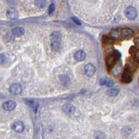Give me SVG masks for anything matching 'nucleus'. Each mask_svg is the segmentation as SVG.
Returning <instances> with one entry per match:
<instances>
[{
	"label": "nucleus",
	"instance_id": "1",
	"mask_svg": "<svg viewBox=\"0 0 139 139\" xmlns=\"http://www.w3.org/2000/svg\"><path fill=\"white\" fill-rule=\"evenodd\" d=\"M61 39L62 35L59 31H54L50 35L51 49L53 51L58 52L61 47Z\"/></svg>",
	"mask_w": 139,
	"mask_h": 139
},
{
	"label": "nucleus",
	"instance_id": "2",
	"mask_svg": "<svg viewBox=\"0 0 139 139\" xmlns=\"http://www.w3.org/2000/svg\"><path fill=\"white\" fill-rule=\"evenodd\" d=\"M131 80H132V69L129 65H126L122 75V81L125 84H127L131 82Z\"/></svg>",
	"mask_w": 139,
	"mask_h": 139
},
{
	"label": "nucleus",
	"instance_id": "3",
	"mask_svg": "<svg viewBox=\"0 0 139 139\" xmlns=\"http://www.w3.org/2000/svg\"><path fill=\"white\" fill-rule=\"evenodd\" d=\"M125 13L126 17L130 20H135L137 17V15H138V13H137L136 9L133 6H128L125 10Z\"/></svg>",
	"mask_w": 139,
	"mask_h": 139
},
{
	"label": "nucleus",
	"instance_id": "4",
	"mask_svg": "<svg viewBox=\"0 0 139 139\" xmlns=\"http://www.w3.org/2000/svg\"><path fill=\"white\" fill-rule=\"evenodd\" d=\"M118 60V58L114 54H113L112 55L109 56H108L107 59H106V65H107L108 68L111 70V68L117 63V61Z\"/></svg>",
	"mask_w": 139,
	"mask_h": 139
},
{
	"label": "nucleus",
	"instance_id": "5",
	"mask_svg": "<svg viewBox=\"0 0 139 139\" xmlns=\"http://www.w3.org/2000/svg\"><path fill=\"white\" fill-rule=\"evenodd\" d=\"M22 86H21L20 84H12L9 88V92L15 95H20L22 93Z\"/></svg>",
	"mask_w": 139,
	"mask_h": 139
},
{
	"label": "nucleus",
	"instance_id": "6",
	"mask_svg": "<svg viewBox=\"0 0 139 139\" xmlns=\"http://www.w3.org/2000/svg\"><path fill=\"white\" fill-rule=\"evenodd\" d=\"M11 128L13 130L17 132V133H22V131H24V129H25V126L24 125V123L22 122L18 121L14 122L11 126Z\"/></svg>",
	"mask_w": 139,
	"mask_h": 139
},
{
	"label": "nucleus",
	"instance_id": "7",
	"mask_svg": "<svg viewBox=\"0 0 139 139\" xmlns=\"http://www.w3.org/2000/svg\"><path fill=\"white\" fill-rule=\"evenodd\" d=\"M17 104L16 102L13 100H9L5 102H4L2 104V107L5 111H11L14 110L15 107H16Z\"/></svg>",
	"mask_w": 139,
	"mask_h": 139
},
{
	"label": "nucleus",
	"instance_id": "8",
	"mask_svg": "<svg viewBox=\"0 0 139 139\" xmlns=\"http://www.w3.org/2000/svg\"><path fill=\"white\" fill-rule=\"evenodd\" d=\"M84 73L88 77H92L95 73V67L92 64H87L84 67Z\"/></svg>",
	"mask_w": 139,
	"mask_h": 139
},
{
	"label": "nucleus",
	"instance_id": "9",
	"mask_svg": "<svg viewBox=\"0 0 139 139\" xmlns=\"http://www.w3.org/2000/svg\"><path fill=\"white\" fill-rule=\"evenodd\" d=\"M133 34V31L129 28H123L121 29V38H129Z\"/></svg>",
	"mask_w": 139,
	"mask_h": 139
},
{
	"label": "nucleus",
	"instance_id": "10",
	"mask_svg": "<svg viewBox=\"0 0 139 139\" xmlns=\"http://www.w3.org/2000/svg\"><path fill=\"white\" fill-rule=\"evenodd\" d=\"M111 73L113 74V76L115 77H118L122 73V67L121 63H117L114 65V66L111 68Z\"/></svg>",
	"mask_w": 139,
	"mask_h": 139
},
{
	"label": "nucleus",
	"instance_id": "11",
	"mask_svg": "<svg viewBox=\"0 0 139 139\" xmlns=\"http://www.w3.org/2000/svg\"><path fill=\"white\" fill-rule=\"evenodd\" d=\"M6 15H7L8 18L11 19V20H15L18 17V13L16 11V9L11 8V9L7 10Z\"/></svg>",
	"mask_w": 139,
	"mask_h": 139
},
{
	"label": "nucleus",
	"instance_id": "12",
	"mask_svg": "<svg viewBox=\"0 0 139 139\" xmlns=\"http://www.w3.org/2000/svg\"><path fill=\"white\" fill-rule=\"evenodd\" d=\"M62 110L64 113L66 114H72L75 112V107L70 104H65L62 107Z\"/></svg>",
	"mask_w": 139,
	"mask_h": 139
},
{
	"label": "nucleus",
	"instance_id": "13",
	"mask_svg": "<svg viewBox=\"0 0 139 139\" xmlns=\"http://www.w3.org/2000/svg\"><path fill=\"white\" fill-rule=\"evenodd\" d=\"M86 57V53L84 50H79L75 54V58L76 61H82Z\"/></svg>",
	"mask_w": 139,
	"mask_h": 139
},
{
	"label": "nucleus",
	"instance_id": "14",
	"mask_svg": "<svg viewBox=\"0 0 139 139\" xmlns=\"http://www.w3.org/2000/svg\"><path fill=\"white\" fill-rule=\"evenodd\" d=\"M24 29L22 28V27H20V26H17V27H15L14 29L12 30V33L13 35H14L15 36H17V37H20V36H22L24 34Z\"/></svg>",
	"mask_w": 139,
	"mask_h": 139
},
{
	"label": "nucleus",
	"instance_id": "15",
	"mask_svg": "<svg viewBox=\"0 0 139 139\" xmlns=\"http://www.w3.org/2000/svg\"><path fill=\"white\" fill-rule=\"evenodd\" d=\"M101 84H106L107 86L111 87L114 85V81L111 79H104L101 81Z\"/></svg>",
	"mask_w": 139,
	"mask_h": 139
},
{
	"label": "nucleus",
	"instance_id": "16",
	"mask_svg": "<svg viewBox=\"0 0 139 139\" xmlns=\"http://www.w3.org/2000/svg\"><path fill=\"white\" fill-rule=\"evenodd\" d=\"M35 4L39 8H44L46 5V0H35Z\"/></svg>",
	"mask_w": 139,
	"mask_h": 139
},
{
	"label": "nucleus",
	"instance_id": "17",
	"mask_svg": "<svg viewBox=\"0 0 139 139\" xmlns=\"http://www.w3.org/2000/svg\"><path fill=\"white\" fill-rule=\"evenodd\" d=\"M59 79H60V81H61V84L64 85V86H66L67 84L69 83V79L67 76L64 75H62L59 77Z\"/></svg>",
	"mask_w": 139,
	"mask_h": 139
},
{
	"label": "nucleus",
	"instance_id": "18",
	"mask_svg": "<svg viewBox=\"0 0 139 139\" xmlns=\"http://www.w3.org/2000/svg\"><path fill=\"white\" fill-rule=\"evenodd\" d=\"M108 95L109 96H112V97H115L118 95L119 90L117 89H110L108 90Z\"/></svg>",
	"mask_w": 139,
	"mask_h": 139
},
{
	"label": "nucleus",
	"instance_id": "19",
	"mask_svg": "<svg viewBox=\"0 0 139 139\" xmlns=\"http://www.w3.org/2000/svg\"><path fill=\"white\" fill-rule=\"evenodd\" d=\"M55 11V5L54 4H51L49 7V14H52Z\"/></svg>",
	"mask_w": 139,
	"mask_h": 139
},
{
	"label": "nucleus",
	"instance_id": "20",
	"mask_svg": "<svg viewBox=\"0 0 139 139\" xmlns=\"http://www.w3.org/2000/svg\"><path fill=\"white\" fill-rule=\"evenodd\" d=\"M6 57L3 54H1V55H0V63L2 65H3L4 63H5L6 62Z\"/></svg>",
	"mask_w": 139,
	"mask_h": 139
},
{
	"label": "nucleus",
	"instance_id": "21",
	"mask_svg": "<svg viewBox=\"0 0 139 139\" xmlns=\"http://www.w3.org/2000/svg\"><path fill=\"white\" fill-rule=\"evenodd\" d=\"M72 20H73V21L75 22V24H78V25H81V21L79 20L77 17H72Z\"/></svg>",
	"mask_w": 139,
	"mask_h": 139
},
{
	"label": "nucleus",
	"instance_id": "22",
	"mask_svg": "<svg viewBox=\"0 0 139 139\" xmlns=\"http://www.w3.org/2000/svg\"><path fill=\"white\" fill-rule=\"evenodd\" d=\"M134 59L136 62H139V49H138L134 54Z\"/></svg>",
	"mask_w": 139,
	"mask_h": 139
},
{
	"label": "nucleus",
	"instance_id": "23",
	"mask_svg": "<svg viewBox=\"0 0 139 139\" xmlns=\"http://www.w3.org/2000/svg\"><path fill=\"white\" fill-rule=\"evenodd\" d=\"M113 54H115V55H116V56L118 57V59L120 58V57H121V53L119 52L118 50H117V49H115V50H114Z\"/></svg>",
	"mask_w": 139,
	"mask_h": 139
},
{
	"label": "nucleus",
	"instance_id": "24",
	"mask_svg": "<svg viewBox=\"0 0 139 139\" xmlns=\"http://www.w3.org/2000/svg\"><path fill=\"white\" fill-rule=\"evenodd\" d=\"M134 49H136V47L135 46L131 47L130 49H129V53H130V54H132L133 52H135V50H134Z\"/></svg>",
	"mask_w": 139,
	"mask_h": 139
},
{
	"label": "nucleus",
	"instance_id": "25",
	"mask_svg": "<svg viewBox=\"0 0 139 139\" xmlns=\"http://www.w3.org/2000/svg\"><path fill=\"white\" fill-rule=\"evenodd\" d=\"M134 43L137 45H139V38H136L135 40H134Z\"/></svg>",
	"mask_w": 139,
	"mask_h": 139
},
{
	"label": "nucleus",
	"instance_id": "26",
	"mask_svg": "<svg viewBox=\"0 0 139 139\" xmlns=\"http://www.w3.org/2000/svg\"><path fill=\"white\" fill-rule=\"evenodd\" d=\"M33 107H35L34 111L35 112H36V111H37V109H38V104H36L35 106H33Z\"/></svg>",
	"mask_w": 139,
	"mask_h": 139
}]
</instances>
